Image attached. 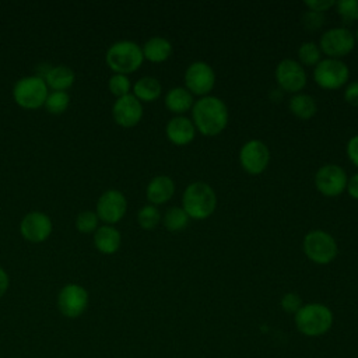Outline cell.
<instances>
[{
	"label": "cell",
	"mask_w": 358,
	"mask_h": 358,
	"mask_svg": "<svg viewBox=\"0 0 358 358\" xmlns=\"http://www.w3.org/2000/svg\"><path fill=\"white\" fill-rule=\"evenodd\" d=\"M275 81L278 87L289 94H298L306 85V71L294 59H282L275 67Z\"/></svg>",
	"instance_id": "obj_12"
},
{
	"label": "cell",
	"mask_w": 358,
	"mask_h": 358,
	"mask_svg": "<svg viewBox=\"0 0 358 358\" xmlns=\"http://www.w3.org/2000/svg\"><path fill=\"white\" fill-rule=\"evenodd\" d=\"M298 59L302 66L315 67L322 60V52L317 43L308 41L298 48Z\"/></svg>",
	"instance_id": "obj_26"
},
{
	"label": "cell",
	"mask_w": 358,
	"mask_h": 358,
	"mask_svg": "<svg viewBox=\"0 0 358 358\" xmlns=\"http://www.w3.org/2000/svg\"><path fill=\"white\" fill-rule=\"evenodd\" d=\"M334 7L345 24L358 21V0H338Z\"/></svg>",
	"instance_id": "obj_29"
},
{
	"label": "cell",
	"mask_w": 358,
	"mask_h": 358,
	"mask_svg": "<svg viewBox=\"0 0 358 358\" xmlns=\"http://www.w3.org/2000/svg\"><path fill=\"white\" fill-rule=\"evenodd\" d=\"M127 201L122 192L109 189L101 194L96 203V215L108 224L117 222L126 213Z\"/></svg>",
	"instance_id": "obj_14"
},
{
	"label": "cell",
	"mask_w": 358,
	"mask_h": 358,
	"mask_svg": "<svg viewBox=\"0 0 358 358\" xmlns=\"http://www.w3.org/2000/svg\"><path fill=\"white\" fill-rule=\"evenodd\" d=\"M120 232L110 225H103L98 228L94 235V243L96 249L106 255L115 253L120 246Z\"/></svg>",
	"instance_id": "obj_21"
},
{
	"label": "cell",
	"mask_w": 358,
	"mask_h": 358,
	"mask_svg": "<svg viewBox=\"0 0 358 358\" xmlns=\"http://www.w3.org/2000/svg\"><path fill=\"white\" fill-rule=\"evenodd\" d=\"M144 59L152 63H161L169 59L172 55V45L166 38L152 36L141 48Z\"/></svg>",
	"instance_id": "obj_20"
},
{
	"label": "cell",
	"mask_w": 358,
	"mask_h": 358,
	"mask_svg": "<svg viewBox=\"0 0 358 358\" xmlns=\"http://www.w3.org/2000/svg\"><path fill=\"white\" fill-rule=\"evenodd\" d=\"M164 102L166 109L178 116L183 115L187 110H192L194 105V96L185 87H173L165 94Z\"/></svg>",
	"instance_id": "obj_19"
},
{
	"label": "cell",
	"mask_w": 358,
	"mask_h": 358,
	"mask_svg": "<svg viewBox=\"0 0 358 358\" xmlns=\"http://www.w3.org/2000/svg\"><path fill=\"white\" fill-rule=\"evenodd\" d=\"M57 306L63 316L78 317L88 306V292L78 284H67L59 292Z\"/></svg>",
	"instance_id": "obj_13"
},
{
	"label": "cell",
	"mask_w": 358,
	"mask_h": 358,
	"mask_svg": "<svg viewBox=\"0 0 358 358\" xmlns=\"http://www.w3.org/2000/svg\"><path fill=\"white\" fill-rule=\"evenodd\" d=\"M137 221L143 229H154L161 221L159 210L152 204H147L138 210Z\"/></svg>",
	"instance_id": "obj_27"
},
{
	"label": "cell",
	"mask_w": 358,
	"mask_h": 358,
	"mask_svg": "<svg viewBox=\"0 0 358 358\" xmlns=\"http://www.w3.org/2000/svg\"><path fill=\"white\" fill-rule=\"evenodd\" d=\"M175 193V182L166 175H158L150 180L145 189L147 200L152 204H164L172 199Z\"/></svg>",
	"instance_id": "obj_18"
},
{
	"label": "cell",
	"mask_w": 358,
	"mask_h": 358,
	"mask_svg": "<svg viewBox=\"0 0 358 358\" xmlns=\"http://www.w3.org/2000/svg\"><path fill=\"white\" fill-rule=\"evenodd\" d=\"M45 80L46 85H49L55 91H64L73 84L74 73L67 66H55L48 70Z\"/></svg>",
	"instance_id": "obj_24"
},
{
	"label": "cell",
	"mask_w": 358,
	"mask_h": 358,
	"mask_svg": "<svg viewBox=\"0 0 358 358\" xmlns=\"http://www.w3.org/2000/svg\"><path fill=\"white\" fill-rule=\"evenodd\" d=\"M96 225H98V215L92 211H83L76 220L77 229L84 234L94 231Z\"/></svg>",
	"instance_id": "obj_31"
},
{
	"label": "cell",
	"mask_w": 358,
	"mask_h": 358,
	"mask_svg": "<svg viewBox=\"0 0 358 358\" xmlns=\"http://www.w3.org/2000/svg\"><path fill=\"white\" fill-rule=\"evenodd\" d=\"M348 176L337 164H326L315 173V186L319 193L327 197L340 196L345 192Z\"/></svg>",
	"instance_id": "obj_10"
},
{
	"label": "cell",
	"mask_w": 358,
	"mask_h": 358,
	"mask_svg": "<svg viewBox=\"0 0 358 358\" xmlns=\"http://www.w3.org/2000/svg\"><path fill=\"white\" fill-rule=\"evenodd\" d=\"M350 78V69L341 59H322L313 69V80L323 90H338Z\"/></svg>",
	"instance_id": "obj_6"
},
{
	"label": "cell",
	"mask_w": 358,
	"mask_h": 358,
	"mask_svg": "<svg viewBox=\"0 0 358 358\" xmlns=\"http://www.w3.org/2000/svg\"><path fill=\"white\" fill-rule=\"evenodd\" d=\"M303 4L308 7V10L310 11H316V13H324L326 10L331 8L336 1L331 0H306L303 1Z\"/></svg>",
	"instance_id": "obj_34"
},
{
	"label": "cell",
	"mask_w": 358,
	"mask_h": 358,
	"mask_svg": "<svg viewBox=\"0 0 358 358\" xmlns=\"http://www.w3.org/2000/svg\"><path fill=\"white\" fill-rule=\"evenodd\" d=\"M8 288V275L7 273L0 267V296H3L6 294Z\"/></svg>",
	"instance_id": "obj_38"
},
{
	"label": "cell",
	"mask_w": 358,
	"mask_h": 358,
	"mask_svg": "<svg viewBox=\"0 0 358 358\" xmlns=\"http://www.w3.org/2000/svg\"><path fill=\"white\" fill-rule=\"evenodd\" d=\"M15 102L27 109H35L45 103L48 96V85L38 76L24 77L18 80L13 91Z\"/></svg>",
	"instance_id": "obj_8"
},
{
	"label": "cell",
	"mask_w": 358,
	"mask_h": 358,
	"mask_svg": "<svg viewBox=\"0 0 358 358\" xmlns=\"http://www.w3.org/2000/svg\"><path fill=\"white\" fill-rule=\"evenodd\" d=\"M217 207V194L206 182L190 183L182 194V208L192 220L208 218Z\"/></svg>",
	"instance_id": "obj_2"
},
{
	"label": "cell",
	"mask_w": 358,
	"mask_h": 358,
	"mask_svg": "<svg viewBox=\"0 0 358 358\" xmlns=\"http://www.w3.org/2000/svg\"><path fill=\"white\" fill-rule=\"evenodd\" d=\"M70 101V96L67 92L64 91H53L52 94H48L46 101H45V106L48 109V112L53 113V115H59L62 112H64V109L67 108Z\"/></svg>",
	"instance_id": "obj_28"
},
{
	"label": "cell",
	"mask_w": 358,
	"mask_h": 358,
	"mask_svg": "<svg viewBox=\"0 0 358 358\" xmlns=\"http://www.w3.org/2000/svg\"><path fill=\"white\" fill-rule=\"evenodd\" d=\"M280 303H281V308H282L284 312H287V313H294V315H295V313L301 309V306L303 305L301 296H299L298 294H295V292H287L285 295H282Z\"/></svg>",
	"instance_id": "obj_33"
},
{
	"label": "cell",
	"mask_w": 358,
	"mask_h": 358,
	"mask_svg": "<svg viewBox=\"0 0 358 358\" xmlns=\"http://www.w3.org/2000/svg\"><path fill=\"white\" fill-rule=\"evenodd\" d=\"M288 108H289V110L294 116H296L302 120L310 119L312 116H315V113L317 110V105H316L315 98L312 95L303 94V92L294 94L289 98Z\"/></svg>",
	"instance_id": "obj_22"
},
{
	"label": "cell",
	"mask_w": 358,
	"mask_h": 358,
	"mask_svg": "<svg viewBox=\"0 0 358 358\" xmlns=\"http://www.w3.org/2000/svg\"><path fill=\"white\" fill-rule=\"evenodd\" d=\"M165 133L168 140L175 145H187L194 140L196 127L192 119L186 117L185 115L173 116L168 120Z\"/></svg>",
	"instance_id": "obj_17"
},
{
	"label": "cell",
	"mask_w": 358,
	"mask_h": 358,
	"mask_svg": "<svg viewBox=\"0 0 358 358\" xmlns=\"http://www.w3.org/2000/svg\"><path fill=\"white\" fill-rule=\"evenodd\" d=\"M134 96L138 101H144V102H152L155 99L159 98L161 92H162V85L161 83L155 78V77H141L140 80L136 81L134 87Z\"/></svg>",
	"instance_id": "obj_23"
},
{
	"label": "cell",
	"mask_w": 358,
	"mask_h": 358,
	"mask_svg": "<svg viewBox=\"0 0 358 358\" xmlns=\"http://www.w3.org/2000/svg\"><path fill=\"white\" fill-rule=\"evenodd\" d=\"M326 21L324 13H316V11H305L302 15V24L308 31H316L323 27Z\"/></svg>",
	"instance_id": "obj_32"
},
{
	"label": "cell",
	"mask_w": 358,
	"mask_h": 358,
	"mask_svg": "<svg viewBox=\"0 0 358 358\" xmlns=\"http://www.w3.org/2000/svg\"><path fill=\"white\" fill-rule=\"evenodd\" d=\"M21 234L25 239L31 242H42L52 232V222L48 215L39 211L28 213L20 225Z\"/></svg>",
	"instance_id": "obj_16"
},
{
	"label": "cell",
	"mask_w": 358,
	"mask_h": 358,
	"mask_svg": "<svg viewBox=\"0 0 358 358\" xmlns=\"http://www.w3.org/2000/svg\"><path fill=\"white\" fill-rule=\"evenodd\" d=\"M345 190L350 194V197L358 200V172L354 173L351 178H348Z\"/></svg>",
	"instance_id": "obj_37"
},
{
	"label": "cell",
	"mask_w": 358,
	"mask_h": 358,
	"mask_svg": "<svg viewBox=\"0 0 358 358\" xmlns=\"http://www.w3.org/2000/svg\"><path fill=\"white\" fill-rule=\"evenodd\" d=\"M345 152L348 159L358 168V134L352 136L345 147Z\"/></svg>",
	"instance_id": "obj_36"
},
{
	"label": "cell",
	"mask_w": 358,
	"mask_h": 358,
	"mask_svg": "<svg viewBox=\"0 0 358 358\" xmlns=\"http://www.w3.org/2000/svg\"><path fill=\"white\" fill-rule=\"evenodd\" d=\"M215 85V73L213 67L201 60L193 62L185 71V88L189 90L193 96L210 95Z\"/></svg>",
	"instance_id": "obj_9"
},
{
	"label": "cell",
	"mask_w": 358,
	"mask_h": 358,
	"mask_svg": "<svg viewBox=\"0 0 358 358\" xmlns=\"http://www.w3.org/2000/svg\"><path fill=\"white\" fill-rule=\"evenodd\" d=\"M354 38H355V42L358 43V29L354 32Z\"/></svg>",
	"instance_id": "obj_39"
},
{
	"label": "cell",
	"mask_w": 358,
	"mask_h": 358,
	"mask_svg": "<svg viewBox=\"0 0 358 358\" xmlns=\"http://www.w3.org/2000/svg\"><path fill=\"white\" fill-rule=\"evenodd\" d=\"M189 215L185 213L182 207H171L165 211L162 217L164 227L169 232H179L189 225Z\"/></svg>",
	"instance_id": "obj_25"
},
{
	"label": "cell",
	"mask_w": 358,
	"mask_h": 358,
	"mask_svg": "<svg viewBox=\"0 0 358 358\" xmlns=\"http://www.w3.org/2000/svg\"><path fill=\"white\" fill-rule=\"evenodd\" d=\"M239 162L248 173L259 175L266 171L270 162V150L262 140H248L239 150Z\"/></svg>",
	"instance_id": "obj_11"
},
{
	"label": "cell",
	"mask_w": 358,
	"mask_h": 358,
	"mask_svg": "<svg viewBox=\"0 0 358 358\" xmlns=\"http://www.w3.org/2000/svg\"><path fill=\"white\" fill-rule=\"evenodd\" d=\"M130 87H131L130 80L124 74H115L109 78V90L117 98L127 95L130 91Z\"/></svg>",
	"instance_id": "obj_30"
},
{
	"label": "cell",
	"mask_w": 358,
	"mask_h": 358,
	"mask_svg": "<svg viewBox=\"0 0 358 358\" xmlns=\"http://www.w3.org/2000/svg\"><path fill=\"white\" fill-rule=\"evenodd\" d=\"M305 256L316 264H329L337 256V242L329 232L323 229L309 231L302 241Z\"/></svg>",
	"instance_id": "obj_5"
},
{
	"label": "cell",
	"mask_w": 358,
	"mask_h": 358,
	"mask_svg": "<svg viewBox=\"0 0 358 358\" xmlns=\"http://www.w3.org/2000/svg\"><path fill=\"white\" fill-rule=\"evenodd\" d=\"M355 46L354 32L347 27H334L324 31L319 39L320 52L331 59H341Z\"/></svg>",
	"instance_id": "obj_7"
},
{
	"label": "cell",
	"mask_w": 358,
	"mask_h": 358,
	"mask_svg": "<svg viewBox=\"0 0 358 358\" xmlns=\"http://www.w3.org/2000/svg\"><path fill=\"white\" fill-rule=\"evenodd\" d=\"M333 320L331 309L319 302L302 305L301 309L294 315L296 330L308 337H319L326 334L331 329Z\"/></svg>",
	"instance_id": "obj_3"
},
{
	"label": "cell",
	"mask_w": 358,
	"mask_h": 358,
	"mask_svg": "<svg viewBox=\"0 0 358 358\" xmlns=\"http://www.w3.org/2000/svg\"><path fill=\"white\" fill-rule=\"evenodd\" d=\"M344 99L348 105L358 106V81H352L345 87Z\"/></svg>",
	"instance_id": "obj_35"
},
{
	"label": "cell",
	"mask_w": 358,
	"mask_h": 358,
	"mask_svg": "<svg viewBox=\"0 0 358 358\" xmlns=\"http://www.w3.org/2000/svg\"><path fill=\"white\" fill-rule=\"evenodd\" d=\"M229 112L227 103L214 95H206L194 101L192 108V122L203 136L214 137L228 124Z\"/></svg>",
	"instance_id": "obj_1"
},
{
	"label": "cell",
	"mask_w": 358,
	"mask_h": 358,
	"mask_svg": "<svg viewBox=\"0 0 358 358\" xmlns=\"http://www.w3.org/2000/svg\"><path fill=\"white\" fill-rule=\"evenodd\" d=\"M112 113L117 124L123 127H133L143 117V105L134 95L127 94L116 99Z\"/></svg>",
	"instance_id": "obj_15"
},
{
	"label": "cell",
	"mask_w": 358,
	"mask_h": 358,
	"mask_svg": "<svg viewBox=\"0 0 358 358\" xmlns=\"http://www.w3.org/2000/svg\"><path fill=\"white\" fill-rule=\"evenodd\" d=\"M144 60L141 48L133 41L115 42L106 52L108 66L116 74H127L136 71Z\"/></svg>",
	"instance_id": "obj_4"
}]
</instances>
